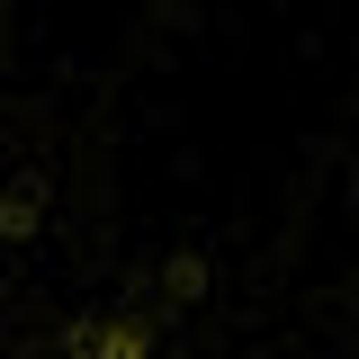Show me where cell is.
Returning <instances> with one entry per match:
<instances>
[{
    "instance_id": "6da1fadb",
    "label": "cell",
    "mask_w": 359,
    "mask_h": 359,
    "mask_svg": "<svg viewBox=\"0 0 359 359\" xmlns=\"http://www.w3.org/2000/svg\"><path fill=\"white\" fill-rule=\"evenodd\" d=\"M306 359H359V351H306Z\"/></svg>"
}]
</instances>
